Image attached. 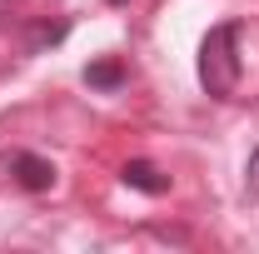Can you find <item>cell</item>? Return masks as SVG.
<instances>
[{
  "instance_id": "4",
  "label": "cell",
  "mask_w": 259,
  "mask_h": 254,
  "mask_svg": "<svg viewBox=\"0 0 259 254\" xmlns=\"http://www.w3.org/2000/svg\"><path fill=\"white\" fill-rule=\"evenodd\" d=\"M85 80H90L95 90H115V85L125 80V65L120 60H95L90 70H85Z\"/></svg>"
},
{
  "instance_id": "2",
  "label": "cell",
  "mask_w": 259,
  "mask_h": 254,
  "mask_svg": "<svg viewBox=\"0 0 259 254\" xmlns=\"http://www.w3.org/2000/svg\"><path fill=\"white\" fill-rule=\"evenodd\" d=\"M10 170H15V180H20L25 190H50V185H55V164L40 159V155H15Z\"/></svg>"
},
{
  "instance_id": "3",
  "label": "cell",
  "mask_w": 259,
  "mask_h": 254,
  "mask_svg": "<svg viewBox=\"0 0 259 254\" xmlns=\"http://www.w3.org/2000/svg\"><path fill=\"white\" fill-rule=\"evenodd\" d=\"M120 180H125L130 190H145V194H164L169 190V180H164L155 164H145V159H130L125 170H120Z\"/></svg>"
},
{
  "instance_id": "1",
  "label": "cell",
  "mask_w": 259,
  "mask_h": 254,
  "mask_svg": "<svg viewBox=\"0 0 259 254\" xmlns=\"http://www.w3.org/2000/svg\"><path fill=\"white\" fill-rule=\"evenodd\" d=\"M234 45H239V25H214L204 35V45H199V80L220 100H234V90H239V55H234Z\"/></svg>"
},
{
  "instance_id": "5",
  "label": "cell",
  "mask_w": 259,
  "mask_h": 254,
  "mask_svg": "<svg viewBox=\"0 0 259 254\" xmlns=\"http://www.w3.org/2000/svg\"><path fill=\"white\" fill-rule=\"evenodd\" d=\"M244 185H249V194H259V150L249 155V170H244Z\"/></svg>"
},
{
  "instance_id": "6",
  "label": "cell",
  "mask_w": 259,
  "mask_h": 254,
  "mask_svg": "<svg viewBox=\"0 0 259 254\" xmlns=\"http://www.w3.org/2000/svg\"><path fill=\"white\" fill-rule=\"evenodd\" d=\"M110 5H130V0H110Z\"/></svg>"
}]
</instances>
